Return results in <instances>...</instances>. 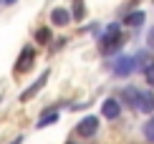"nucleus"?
Wrapping results in <instances>:
<instances>
[{
  "label": "nucleus",
  "instance_id": "1",
  "mask_svg": "<svg viewBox=\"0 0 154 144\" xmlns=\"http://www.w3.org/2000/svg\"><path fill=\"white\" fill-rule=\"evenodd\" d=\"M139 111H144V114H152L154 111V91L149 89H139V96H137V104H134Z\"/></svg>",
  "mask_w": 154,
  "mask_h": 144
},
{
  "label": "nucleus",
  "instance_id": "2",
  "mask_svg": "<svg viewBox=\"0 0 154 144\" xmlns=\"http://www.w3.org/2000/svg\"><path fill=\"white\" fill-rule=\"evenodd\" d=\"M119 41H121V30H119V25L114 23V25H109L104 41H101V51H104V53H111V45H116Z\"/></svg>",
  "mask_w": 154,
  "mask_h": 144
},
{
  "label": "nucleus",
  "instance_id": "3",
  "mask_svg": "<svg viewBox=\"0 0 154 144\" xmlns=\"http://www.w3.org/2000/svg\"><path fill=\"white\" fill-rule=\"evenodd\" d=\"M33 61H35V51L30 48V45H25L20 51V56H18V61H15V68L20 71V74H25V71L33 66Z\"/></svg>",
  "mask_w": 154,
  "mask_h": 144
},
{
  "label": "nucleus",
  "instance_id": "4",
  "mask_svg": "<svg viewBox=\"0 0 154 144\" xmlns=\"http://www.w3.org/2000/svg\"><path fill=\"white\" fill-rule=\"evenodd\" d=\"M96 129H99V119L96 116H86V119L79 121V127H76V132H79L81 136H94Z\"/></svg>",
  "mask_w": 154,
  "mask_h": 144
},
{
  "label": "nucleus",
  "instance_id": "5",
  "mask_svg": "<svg viewBox=\"0 0 154 144\" xmlns=\"http://www.w3.org/2000/svg\"><path fill=\"white\" fill-rule=\"evenodd\" d=\"M46 81H48V71H43V74L38 76V81H35V83H30V86H28V89H25L23 94H20V101H28V99H33V96L38 94V91H41L43 86H46Z\"/></svg>",
  "mask_w": 154,
  "mask_h": 144
},
{
  "label": "nucleus",
  "instance_id": "6",
  "mask_svg": "<svg viewBox=\"0 0 154 144\" xmlns=\"http://www.w3.org/2000/svg\"><path fill=\"white\" fill-rule=\"evenodd\" d=\"M134 68H137V63H134V56L119 58V61L114 63V74H116V76H126V74H131Z\"/></svg>",
  "mask_w": 154,
  "mask_h": 144
},
{
  "label": "nucleus",
  "instance_id": "7",
  "mask_svg": "<svg viewBox=\"0 0 154 144\" xmlns=\"http://www.w3.org/2000/svg\"><path fill=\"white\" fill-rule=\"evenodd\" d=\"M101 111H104V116H106V119H116V116H119V101L116 99H106L104 101V106H101Z\"/></svg>",
  "mask_w": 154,
  "mask_h": 144
},
{
  "label": "nucleus",
  "instance_id": "8",
  "mask_svg": "<svg viewBox=\"0 0 154 144\" xmlns=\"http://www.w3.org/2000/svg\"><path fill=\"white\" fill-rule=\"evenodd\" d=\"M51 20H53L56 25H66L68 20H71V15H68V10H63V8H56L53 13H51Z\"/></svg>",
  "mask_w": 154,
  "mask_h": 144
},
{
  "label": "nucleus",
  "instance_id": "9",
  "mask_svg": "<svg viewBox=\"0 0 154 144\" xmlns=\"http://www.w3.org/2000/svg\"><path fill=\"white\" fill-rule=\"evenodd\" d=\"M56 121H58V114H56V111H48V114H43V116H41V121H38V129L48 127V124H56Z\"/></svg>",
  "mask_w": 154,
  "mask_h": 144
},
{
  "label": "nucleus",
  "instance_id": "10",
  "mask_svg": "<svg viewBox=\"0 0 154 144\" xmlns=\"http://www.w3.org/2000/svg\"><path fill=\"white\" fill-rule=\"evenodd\" d=\"M137 96H139V89H134V86H129V89H124V101L126 104H137Z\"/></svg>",
  "mask_w": 154,
  "mask_h": 144
},
{
  "label": "nucleus",
  "instance_id": "11",
  "mask_svg": "<svg viewBox=\"0 0 154 144\" xmlns=\"http://www.w3.org/2000/svg\"><path fill=\"white\" fill-rule=\"evenodd\" d=\"M126 23L129 25H142L144 23V13H131V15H126Z\"/></svg>",
  "mask_w": 154,
  "mask_h": 144
},
{
  "label": "nucleus",
  "instance_id": "12",
  "mask_svg": "<svg viewBox=\"0 0 154 144\" xmlns=\"http://www.w3.org/2000/svg\"><path fill=\"white\" fill-rule=\"evenodd\" d=\"M144 136H146L149 142H154V119H149V121L144 124Z\"/></svg>",
  "mask_w": 154,
  "mask_h": 144
},
{
  "label": "nucleus",
  "instance_id": "13",
  "mask_svg": "<svg viewBox=\"0 0 154 144\" xmlns=\"http://www.w3.org/2000/svg\"><path fill=\"white\" fill-rule=\"evenodd\" d=\"M144 76H146V83H152V86H154V63H149V66L144 68Z\"/></svg>",
  "mask_w": 154,
  "mask_h": 144
},
{
  "label": "nucleus",
  "instance_id": "14",
  "mask_svg": "<svg viewBox=\"0 0 154 144\" xmlns=\"http://www.w3.org/2000/svg\"><path fill=\"white\" fill-rule=\"evenodd\" d=\"M35 38H38V43H46L48 38H51V30H46V28H43V30H38V33H35Z\"/></svg>",
  "mask_w": 154,
  "mask_h": 144
},
{
  "label": "nucleus",
  "instance_id": "15",
  "mask_svg": "<svg viewBox=\"0 0 154 144\" xmlns=\"http://www.w3.org/2000/svg\"><path fill=\"white\" fill-rule=\"evenodd\" d=\"M73 5H76V13H73V15H76V18H83V3H81V0H73Z\"/></svg>",
  "mask_w": 154,
  "mask_h": 144
},
{
  "label": "nucleus",
  "instance_id": "16",
  "mask_svg": "<svg viewBox=\"0 0 154 144\" xmlns=\"http://www.w3.org/2000/svg\"><path fill=\"white\" fill-rule=\"evenodd\" d=\"M5 3H8V5H13V3H15V0H5Z\"/></svg>",
  "mask_w": 154,
  "mask_h": 144
},
{
  "label": "nucleus",
  "instance_id": "17",
  "mask_svg": "<svg viewBox=\"0 0 154 144\" xmlns=\"http://www.w3.org/2000/svg\"><path fill=\"white\" fill-rule=\"evenodd\" d=\"M68 144H73V142H68Z\"/></svg>",
  "mask_w": 154,
  "mask_h": 144
}]
</instances>
